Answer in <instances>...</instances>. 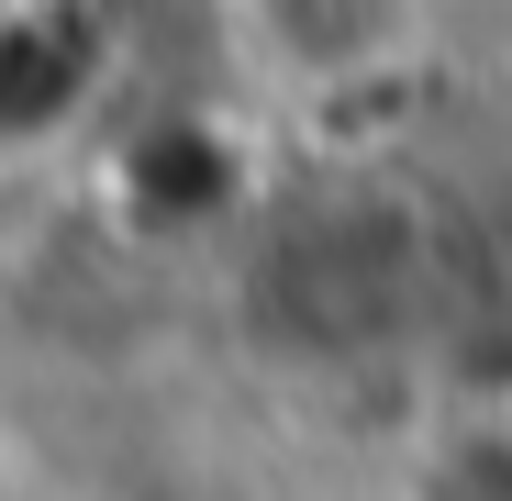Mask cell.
<instances>
[{
	"label": "cell",
	"instance_id": "obj_1",
	"mask_svg": "<svg viewBox=\"0 0 512 501\" xmlns=\"http://www.w3.org/2000/svg\"><path fill=\"white\" fill-rule=\"evenodd\" d=\"M423 12L435 0H234L245 56L290 78V90H346V78H379L390 56L423 45Z\"/></svg>",
	"mask_w": 512,
	"mask_h": 501
}]
</instances>
